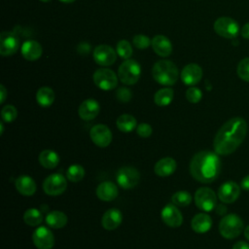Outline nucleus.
<instances>
[{
    "label": "nucleus",
    "instance_id": "nucleus-16",
    "mask_svg": "<svg viewBox=\"0 0 249 249\" xmlns=\"http://www.w3.org/2000/svg\"><path fill=\"white\" fill-rule=\"evenodd\" d=\"M240 195L239 186L233 181H227L222 184L218 190V197L225 203L235 201Z\"/></svg>",
    "mask_w": 249,
    "mask_h": 249
},
{
    "label": "nucleus",
    "instance_id": "nucleus-36",
    "mask_svg": "<svg viewBox=\"0 0 249 249\" xmlns=\"http://www.w3.org/2000/svg\"><path fill=\"white\" fill-rule=\"evenodd\" d=\"M18 117V110L13 105H5L1 110L2 121L6 123L14 122Z\"/></svg>",
    "mask_w": 249,
    "mask_h": 249
},
{
    "label": "nucleus",
    "instance_id": "nucleus-46",
    "mask_svg": "<svg viewBox=\"0 0 249 249\" xmlns=\"http://www.w3.org/2000/svg\"><path fill=\"white\" fill-rule=\"evenodd\" d=\"M244 236L246 237V239L249 240V226H247L244 230Z\"/></svg>",
    "mask_w": 249,
    "mask_h": 249
},
{
    "label": "nucleus",
    "instance_id": "nucleus-17",
    "mask_svg": "<svg viewBox=\"0 0 249 249\" xmlns=\"http://www.w3.org/2000/svg\"><path fill=\"white\" fill-rule=\"evenodd\" d=\"M203 72L199 65L196 63H190L184 66L181 71L180 77L182 82L187 86L196 85L202 78Z\"/></svg>",
    "mask_w": 249,
    "mask_h": 249
},
{
    "label": "nucleus",
    "instance_id": "nucleus-27",
    "mask_svg": "<svg viewBox=\"0 0 249 249\" xmlns=\"http://www.w3.org/2000/svg\"><path fill=\"white\" fill-rule=\"evenodd\" d=\"M45 221L50 228L58 230L63 228L67 224L68 218L64 212L59 210H53L46 215Z\"/></svg>",
    "mask_w": 249,
    "mask_h": 249
},
{
    "label": "nucleus",
    "instance_id": "nucleus-28",
    "mask_svg": "<svg viewBox=\"0 0 249 249\" xmlns=\"http://www.w3.org/2000/svg\"><path fill=\"white\" fill-rule=\"evenodd\" d=\"M54 91L49 87H42L36 92V101L42 107H50L54 101Z\"/></svg>",
    "mask_w": 249,
    "mask_h": 249
},
{
    "label": "nucleus",
    "instance_id": "nucleus-32",
    "mask_svg": "<svg viewBox=\"0 0 249 249\" xmlns=\"http://www.w3.org/2000/svg\"><path fill=\"white\" fill-rule=\"evenodd\" d=\"M85 168L81 164H72L67 168L66 178L73 182H79L85 177Z\"/></svg>",
    "mask_w": 249,
    "mask_h": 249
},
{
    "label": "nucleus",
    "instance_id": "nucleus-13",
    "mask_svg": "<svg viewBox=\"0 0 249 249\" xmlns=\"http://www.w3.org/2000/svg\"><path fill=\"white\" fill-rule=\"evenodd\" d=\"M19 47V38L13 31H3L0 34V53L3 56L14 54Z\"/></svg>",
    "mask_w": 249,
    "mask_h": 249
},
{
    "label": "nucleus",
    "instance_id": "nucleus-43",
    "mask_svg": "<svg viewBox=\"0 0 249 249\" xmlns=\"http://www.w3.org/2000/svg\"><path fill=\"white\" fill-rule=\"evenodd\" d=\"M240 186H241V188H242L243 190L249 192V175L245 176V177L241 180Z\"/></svg>",
    "mask_w": 249,
    "mask_h": 249
},
{
    "label": "nucleus",
    "instance_id": "nucleus-47",
    "mask_svg": "<svg viewBox=\"0 0 249 249\" xmlns=\"http://www.w3.org/2000/svg\"><path fill=\"white\" fill-rule=\"evenodd\" d=\"M60 2H63V3H72L74 2L75 0H59Z\"/></svg>",
    "mask_w": 249,
    "mask_h": 249
},
{
    "label": "nucleus",
    "instance_id": "nucleus-22",
    "mask_svg": "<svg viewBox=\"0 0 249 249\" xmlns=\"http://www.w3.org/2000/svg\"><path fill=\"white\" fill-rule=\"evenodd\" d=\"M15 187L20 195L25 196L34 195L37 189L34 179L28 175L18 176L15 181Z\"/></svg>",
    "mask_w": 249,
    "mask_h": 249
},
{
    "label": "nucleus",
    "instance_id": "nucleus-41",
    "mask_svg": "<svg viewBox=\"0 0 249 249\" xmlns=\"http://www.w3.org/2000/svg\"><path fill=\"white\" fill-rule=\"evenodd\" d=\"M240 34H241L242 38L249 40V22H246V23L242 26V28H241V30H240Z\"/></svg>",
    "mask_w": 249,
    "mask_h": 249
},
{
    "label": "nucleus",
    "instance_id": "nucleus-4",
    "mask_svg": "<svg viewBox=\"0 0 249 249\" xmlns=\"http://www.w3.org/2000/svg\"><path fill=\"white\" fill-rule=\"evenodd\" d=\"M243 230V222L236 214H228L222 218L219 224V231L226 239L237 237Z\"/></svg>",
    "mask_w": 249,
    "mask_h": 249
},
{
    "label": "nucleus",
    "instance_id": "nucleus-23",
    "mask_svg": "<svg viewBox=\"0 0 249 249\" xmlns=\"http://www.w3.org/2000/svg\"><path fill=\"white\" fill-rule=\"evenodd\" d=\"M177 167V163L174 159L166 157L159 160L155 166L154 171L160 177H168L172 175Z\"/></svg>",
    "mask_w": 249,
    "mask_h": 249
},
{
    "label": "nucleus",
    "instance_id": "nucleus-15",
    "mask_svg": "<svg viewBox=\"0 0 249 249\" xmlns=\"http://www.w3.org/2000/svg\"><path fill=\"white\" fill-rule=\"evenodd\" d=\"M160 218L162 222L171 228H178L183 223V216L181 211L175 204H166L160 212Z\"/></svg>",
    "mask_w": 249,
    "mask_h": 249
},
{
    "label": "nucleus",
    "instance_id": "nucleus-35",
    "mask_svg": "<svg viewBox=\"0 0 249 249\" xmlns=\"http://www.w3.org/2000/svg\"><path fill=\"white\" fill-rule=\"evenodd\" d=\"M237 76L245 82H249V57L242 58L236 67Z\"/></svg>",
    "mask_w": 249,
    "mask_h": 249
},
{
    "label": "nucleus",
    "instance_id": "nucleus-5",
    "mask_svg": "<svg viewBox=\"0 0 249 249\" xmlns=\"http://www.w3.org/2000/svg\"><path fill=\"white\" fill-rule=\"evenodd\" d=\"M141 75V66L134 59H125L119 67L118 77L124 85H134Z\"/></svg>",
    "mask_w": 249,
    "mask_h": 249
},
{
    "label": "nucleus",
    "instance_id": "nucleus-29",
    "mask_svg": "<svg viewBox=\"0 0 249 249\" xmlns=\"http://www.w3.org/2000/svg\"><path fill=\"white\" fill-rule=\"evenodd\" d=\"M116 125L119 130L123 132H130L137 127L136 119L129 114H123L118 117L116 121Z\"/></svg>",
    "mask_w": 249,
    "mask_h": 249
},
{
    "label": "nucleus",
    "instance_id": "nucleus-38",
    "mask_svg": "<svg viewBox=\"0 0 249 249\" xmlns=\"http://www.w3.org/2000/svg\"><path fill=\"white\" fill-rule=\"evenodd\" d=\"M186 98L191 103H197L202 98V92L198 88L191 87L186 91Z\"/></svg>",
    "mask_w": 249,
    "mask_h": 249
},
{
    "label": "nucleus",
    "instance_id": "nucleus-24",
    "mask_svg": "<svg viewBox=\"0 0 249 249\" xmlns=\"http://www.w3.org/2000/svg\"><path fill=\"white\" fill-rule=\"evenodd\" d=\"M154 52L160 56L166 57L172 52V44L169 39L163 35H157L152 39L151 44Z\"/></svg>",
    "mask_w": 249,
    "mask_h": 249
},
{
    "label": "nucleus",
    "instance_id": "nucleus-44",
    "mask_svg": "<svg viewBox=\"0 0 249 249\" xmlns=\"http://www.w3.org/2000/svg\"><path fill=\"white\" fill-rule=\"evenodd\" d=\"M7 93L8 92H7L6 88L3 85H1L0 86V103H3L5 101V99L7 97Z\"/></svg>",
    "mask_w": 249,
    "mask_h": 249
},
{
    "label": "nucleus",
    "instance_id": "nucleus-26",
    "mask_svg": "<svg viewBox=\"0 0 249 249\" xmlns=\"http://www.w3.org/2000/svg\"><path fill=\"white\" fill-rule=\"evenodd\" d=\"M38 160L43 167L48 169H53L59 163V156L55 151L46 149L39 154Z\"/></svg>",
    "mask_w": 249,
    "mask_h": 249
},
{
    "label": "nucleus",
    "instance_id": "nucleus-1",
    "mask_svg": "<svg viewBox=\"0 0 249 249\" xmlns=\"http://www.w3.org/2000/svg\"><path fill=\"white\" fill-rule=\"evenodd\" d=\"M247 133V123L240 117L227 121L217 131L213 147L215 153L227 156L233 153L243 142Z\"/></svg>",
    "mask_w": 249,
    "mask_h": 249
},
{
    "label": "nucleus",
    "instance_id": "nucleus-49",
    "mask_svg": "<svg viewBox=\"0 0 249 249\" xmlns=\"http://www.w3.org/2000/svg\"><path fill=\"white\" fill-rule=\"evenodd\" d=\"M40 1H42V2H50L51 0H40Z\"/></svg>",
    "mask_w": 249,
    "mask_h": 249
},
{
    "label": "nucleus",
    "instance_id": "nucleus-39",
    "mask_svg": "<svg viewBox=\"0 0 249 249\" xmlns=\"http://www.w3.org/2000/svg\"><path fill=\"white\" fill-rule=\"evenodd\" d=\"M116 97L117 99L120 101V102H123V103H125V102H128L131 97H132V93L130 91L129 89L127 88H119L117 89V92H116Z\"/></svg>",
    "mask_w": 249,
    "mask_h": 249
},
{
    "label": "nucleus",
    "instance_id": "nucleus-14",
    "mask_svg": "<svg viewBox=\"0 0 249 249\" xmlns=\"http://www.w3.org/2000/svg\"><path fill=\"white\" fill-rule=\"evenodd\" d=\"M116 58V51L108 45H98L93 50V59L101 66H110L114 64Z\"/></svg>",
    "mask_w": 249,
    "mask_h": 249
},
{
    "label": "nucleus",
    "instance_id": "nucleus-37",
    "mask_svg": "<svg viewBox=\"0 0 249 249\" xmlns=\"http://www.w3.org/2000/svg\"><path fill=\"white\" fill-rule=\"evenodd\" d=\"M132 42H133L134 47H136L137 49H140V50L147 49L152 44V41L150 40V38L143 34L135 35L132 39Z\"/></svg>",
    "mask_w": 249,
    "mask_h": 249
},
{
    "label": "nucleus",
    "instance_id": "nucleus-9",
    "mask_svg": "<svg viewBox=\"0 0 249 249\" xmlns=\"http://www.w3.org/2000/svg\"><path fill=\"white\" fill-rule=\"evenodd\" d=\"M117 74L108 68L97 69L92 76L95 86L103 90L114 89L118 85Z\"/></svg>",
    "mask_w": 249,
    "mask_h": 249
},
{
    "label": "nucleus",
    "instance_id": "nucleus-2",
    "mask_svg": "<svg viewBox=\"0 0 249 249\" xmlns=\"http://www.w3.org/2000/svg\"><path fill=\"white\" fill-rule=\"evenodd\" d=\"M221 162L217 153L200 151L196 153L190 162V172L193 178L204 184L217 179L220 173Z\"/></svg>",
    "mask_w": 249,
    "mask_h": 249
},
{
    "label": "nucleus",
    "instance_id": "nucleus-30",
    "mask_svg": "<svg viewBox=\"0 0 249 249\" xmlns=\"http://www.w3.org/2000/svg\"><path fill=\"white\" fill-rule=\"evenodd\" d=\"M174 96V91L171 88H163L159 89L154 95V101L158 106H167L171 103Z\"/></svg>",
    "mask_w": 249,
    "mask_h": 249
},
{
    "label": "nucleus",
    "instance_id": "nucleus-8",
    "mask_svg": "<svg viewBox=\"0 0 249 249\" xmlns=\"http://www.w3.org/2000/svg\"><path fill=\"white\" fill-rule=\"evenodd\" d=\"M116 180L121 188L129 190L138 185L140 181V173L132 166H123L117 171Z\"/></svg>",
    "mask_w": 249,
    "mask_h": 249
},
{
    "label": "nucleus",
    "instance_id": "nucleus-25",
    "mask_svg": "<svg viewBox=\"0 0 249 249\" xmlns=\"http://www.w3.org/2000/svg\"><path fill=\"white\" fill-rule=\"evenodd\" d=\"M191 227L197 233L207 232L212 227V219L206 213H198L193 217Z\"/></svg>",
    "mask_w": 249,
    "mask_h": 249
},
{
    "label": "nucleus",
    "instance_id": "nucleus-18",
    "mask_svg": "<svg viewBox=\"0 0 249 249\" xmlns=\"http://www.w3.org/2000/svg\"><path fill=\"white\" fill-rule=\"evenodd\" d=\"M100 111L99 103L93 99V98H88L84 100L79 108H78V114L80 118L84 121H91L94 118L97 117Z\"/></svg>",
    "mask_w": 249,
    "mask_h": 249
},
{
    "label": "nucleus",
    "instance_id": "nucleus-31",
    "mask_svg": "<svg viewBox=\"0 0 249 249\" xmlns=\"http://www.w3.org/2000/svg\"><path fill=\"white\" fill-rule=\"evenodd\" d=\"M43 221V214L37 208H28L23 213V222L31 227L39 226Z\"/></svg>",
    "mask_w": 249,
    "mask_h": 249
},
{
    "label": "nucleus",
    "instance_id": "nucleus-34",
    "mask_svg": "<svg viewBox=\"0 0 249 249\" xmlns=\"http://www.w3.org/2000/svg\"><path fill=\"white\" fill-rule=\"evenodd\" d=\"M117 53L124 59H129L132 54V47L126 40H121L117 44Z\"/></svg>",
    "mask_w": 249,
    "mask_h": 249
},
{
    "label": "nucleus",
    "instance_id": "nucleus-20",
    "mask_svg": "<svg viewBox=\"0 0 249 249\" xmlns=\"http://www.w3.org/2000/svg\"><path fill=\"white\" fill-rule=\"evenodd\" d=\"M20 52H21V55L26 60L33 61V60H37L42 55L43 50L39 42L35 40H27L21 45Z\"/></svg>",
    "mask_w": 249,
    "mask_h": 249
},
{
    "label": "nucleus",
    "instance_id": "nucleus-40",
    "mask_svg": "<svg viewBox=\"0 0 249 249\" xmlns=\"http://www.w3.org/2000/svg\"><path fill=\"white\" fill-rule=\"evenodd\" d=\"M136 132L137 134L142 137V138H147V137H150L152 132H153V128L152 126L149 124H146V123H142L140 124L137 125L136 127Z\"/></svg>",
    "mask_w": 249,
    "mask_h": 249
},
{
    "label": "nucleus",
    "instance_id": "nucleus-7",
    "mask_svg": "<svg viewBox=\"0 0 249 249\" xmlns=\"http://www.w3.org/2000/svg\"><path fill=\"white\" fill-rule=\"evenodd\" d=\"M195 203L198 209L209 212L217 206L216 194L210 188L201 187L195 193Z\"/></svg>",
    "mask_w": 249,
    "mask_h": 249
},
{
    "label": "nucleus",
    "instance_id": "nucleus-3",
    "mask_svg": "<svg viewBox=\"0 0 249 249\" xmlns=\"http://www.w3.org/2000/svg\"><path fill=\"white\" fill-rule=\"evenodd\" d=\"M152 75L156 82L162 86H172L179 78L177 66L170 60H159L152 68Z\"/></svg>",
    "mask_w": 249,
    "mask_h": 249
},
{
    "label": "nucleus",
    "instance_id": "nucleus-42",
    "mask_svg": "<svg viewBox=\"0 0 249 249\" xmlns=\"http://www.w3.org/2000/svg\"><path fill=\"white\" fill-rule=\"evenodd\" d=\"M231 249H249V244L245 241H237Z\"/></svg>",
    "mask_w": 249,
    "mask_h": 249
},
{
    "label": "nucleus",
    "instance_id": "nucleus-19",
    "mask_svg": "<svg viewBox=\"0 0 249 249\" xmlns=\"http://www.w3.org/2000/svg\"><path fill=\"white\" fill-rule=\"evenodd\" d=\"M123 222V213L117 208L108 209L101 218V225L106 231L116 230Z\"/></svg>",
    "mask_w": 249,
    "mask_h": 249
},
{
    "label": "nucleus",
    "instance_id": "nucleus-11",
    "mask_svg": "<svg viewBox=\"0 0 249 249\" xmlns=\"http://www.w3.org/2000/svg\"><path fill=\"white\" fill-rule=\"evenodd\" d=\"M32 241L37 249H52L54 245V235L49 228L40 226L33 231Z\"/></svg>",
    "mask_w": 249,
    "mask_h": 249
},
{
    "label": "nucleus",
    "instance_id": "nucleus-33",
    "mask_svg": "<svg viewBox=\"0 0 249 249\" xmlns=\"http://www.w3.org/2000/svg\"><path fill=\"white\" fill-rule=\"evenodd\" d=\"M171 201L173 204L179 207H186L192 202V196L186 191H178L171 196Z\"/></svg>",
    "mask_w": 249,
    "mask_h": 249
},
{
    "label": "nucleus",
    "instance_id": "nucleus-12",
    "mask_svg": "<svg viewBox=\"0 0 249 249\" xmlns=\"http://www.w3.org/2000/svg\"><path fill=\"white\" fill-rule=\"evenodd\" d=\"M89 137L97 147L105 148L112 142V131L106 124H98L90 128Z\"/></svg>",
    "mask_w": 249,
    "mask_h": 249
},
{
    "label": "nucleus",
    "instance_id": "nucleus-45",
    "mask_svg": "<svg viewBox=\"0 0 249 249\" xmlns=\"http://www.w3.org/2000/svg\"><path fill=\"white\" fill-rule=\"evenodd\" d=\"M216 212L219 214V215H224L226 214L227 212V207L223 204H220V205H217L216 206Z\"/></svg>",
    "mask_w": 249,
    "mask_h": 249
},
{
    "label": "nucleus",
    "instance_id": "nucleus-10",
    "mask_svg": "<svg viewBox=\"0 0 249 249\" xmlns=\"http://www.w3.org/2000/svg\"><path fill=\"white\" fill-rule=\"evenodd\" d=\"M67 188L66 178L59 173L49 175L43 182V191L49 196H59L65 192Z\"/></svg>",
    "mask_w": 249,
    "mask_h": 249
},
{
    "label": "nucleus",
    "instance_id": "nucleus-48",
    "mask_svg": "<svg viewBox=\"0 0 249 249\" xmlns=\"http://www.w3.org/2000/svg\"><path fill=\"white\" fill-rule=\"evenodd\" d=\"M0 126H1V134L3 133V123H0Z\"/></svg>",
    "mask_w": 249,
    "mask_h": 249
},
{
    "label": "nucleus",
    "instance_id": "nucleus-21",
    "mask_svg": "<svg viewBox=\"0 0 249 249\" xmlns=\"http://www.w3.org/2000/svg\"><path fill=\"white\" fill-rule=\"evenodd\" d=\"M118 195V187L113 182H102L96 188V196L100 200L103 201H112L117 198Z\"/></svg>",
    "mask_w": 249,
    "mask_h": 249
},
{
    "label": "nucleus",
    "instance_id": "nucleus-6",
    "mask_svg": "<svg viewBox=\"0 0 249 249\" xmlns=\"http://www.w3.org/2000/svg\"><path fill=\"white\" fill-rule=\"evenodd\" d=\"M213 27L219 36L226 39H235L240 32L238 22L229 17H221L217 18Z\"/></svg>",
    "mask_w": 249,
    "mask_h": 249
}]
</instances>
